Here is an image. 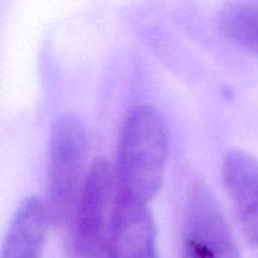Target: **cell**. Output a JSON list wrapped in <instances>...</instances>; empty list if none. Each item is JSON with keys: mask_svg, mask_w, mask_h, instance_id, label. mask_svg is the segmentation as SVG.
<instances>
[{"mask_svg": "<svg viewBox=\"0 0 258 258\" xmlns=\"http://www.w3.org/2000/svg\"><path fill=\"white\" fill-rule=\"evenodd\" d=\"M87 148V134L75 115H63L53 123L48 161L47 208L52 223L60 226L73 213L80 190Z\"/></svg>", "mask_w": 258, "mask_h": 258, "instance_id": "obj_2", "label": "cell"}, {"mask_svg": "<svg viewBox=\"0 0 258 258\" xmlns=\"http://www.w3.org/2000/svg\"><path fill=\"white\" fill-rule=\"evenodd\" d=\"M217 24L224 37L258 55V2L224 5L218 13Z\"/></svg>", "mask_w": 258, "mask_h": 258, "instance_id": "obj_8", "label": "cell"}, {"mask_svg": "<svg viewBox=\"0 0 258 258\" xmlns=\"http://www.w3.org/2000/svg\"><path fill=\"white\" fill-rule=\"evenodd\" d=\"M223 178L242 231L258 253V160L246 151H231Z\"/></svg>", "mask_w": 258, "mask_h": 258, "instance_id": "obj_6", "label": "cell"}, {"mask_svg": "<svg viewBox=\"0 0 258 258\" xmlns=\"http://www.w3.org/2000/svg\"><path fill=\"white\" fill-rule=\"evenodd\" d=\"M183 258H242L228 223L208 186L189 191L181 232Z\"/></svg>", "mask_w": 258, "mask_h": 258, "instance_id": "obj_4", "label": "cell"}, {"mask_svg": "<svg viewBox=\"0 0 258 258\" xmlns=\"http://www.w3.org/2000/svg\"><path fill=\"white\" fill-rule=\"evenodd\" d=\"M48 222L47 208L40 199H24L5 236L2 258H40Z\"/></svg>", "mask_w": 258, "mask_h": 258, "instance_id": "obj_7", "label": "cell"}, {"mask_svg": "<svg viewBox=\"0 0 258 258\" xmlns=\"http://www.w3.org/2000/svg\"><path fill=\"white\" fill-rule=\"evenodd\" d=\"M107 258H160L155 223L148 204L117 193Z\"/></svg>", "mask_w": 258, "mask_h": 258, "instance_id": "obj_5", "label": "cell"}, {"mask_svg": "<svg viewBox=\"0 0 258 258\" xmlns=\"http://www.w3.org/2000/svg\"><path fill=\"white\" fill-rule=\"evenodd\" d=\"M168 151V127L161 113L151 105L130 110L118 140V196L148 204L163 183Z\"/></svg>", "mask_w": 258, "mask_h": 258, "instance_id": "obj_1", "label": "cell"}, {"mask_svg": "<svg viewBox=\"0 0 258 258\" xmlns=\"http://www.w3.org/2000/svg\"><path fill=\"white\" fill-rule=\"evenodd\" d=\"M117 181L105 158L93 160L80 193L71 252L75 258H103L107 254L111 224L117 202Z\"/></svg>", "mask_w": 258, "mask_h": 258, "instance_id": "obj_3", "label": "cell"}]
</instances>
